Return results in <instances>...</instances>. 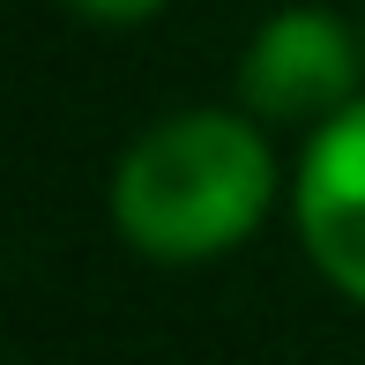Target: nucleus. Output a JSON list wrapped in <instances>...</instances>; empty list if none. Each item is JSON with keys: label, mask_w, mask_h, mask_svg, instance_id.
Segmentation results:
<instances>
[{"label": "nucleus", "mask_w": 365, "mask_h": 365, "mask_svg": "<svg viewBox=\"0 0 365 365\" xmlns=\"http://www.w3.org/2000/svg\"><path fill=\"white\" fill-rule=\"evenodd\" d=\"M284 217L313 276L365 313V97L298 142Z\"/></svg>", "instance_id": "3"}, {"label": "nucleus", "mask_w": 365, "mask_h": 365, "mask_svg": "<svg viewBox=\"0 0 365 365\" xmlns=\"http://www.w3.org/2000/svg\"><path fill=\"white\" fill-rule=\"evenodd\" d=\"M365 97V23L328 0H284L254 23L239 53V105L269 127L313 135Z\"/></svg>", "instance_id": "2"}, {"label": "nucleus", "mask_w": 365, "mask_h": 365, "mask_svg": "<svg viewBox=\"0 0 365 365\" xmlns=\"http://www.w3.org/2000/svg\"><path fill=\"white\" fill-rule=\"evenodd\" d=\"M291 202V172L269 142V120L246 105H179L149 120L112 157L105 217L120 246L157 269H209L239 254Z\"/></svg>", "instance_id": "1"}, {"label": "nucleus", "mask_w": 365, "mask_h": 365, "mask_svg": "<svg viewBox=\"0 0 365 365\" xmlns=\"http://www.w3.org/2000/svg\"><path fill=\"white\" fill-rule=\"evenodd\" d=\"M53 8H68L75 23H90V30H142V23H157L172 0H53Z\"/></svg>", "instance_id": "4"}, {"label": "nucleus", "mask_w": 365, "mask_h": 365, "mask_svg": "<svg viewBox=\"0 0 365 365\" xmlns=\"http://www.w3.org/2000/svg\"><path fill=\"white\" fill-rule=\"evenodd\" d=\"M358 23H365V15H358Z\"/></svg>", "instance_id": "5"}]
</instances>
